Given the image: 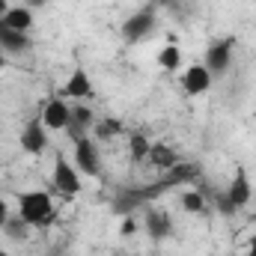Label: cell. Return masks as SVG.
I'll return each instance as SVG.
<instances>
[{"label":"cell","instance_id":"6da1fadb","mask_svg":"<svg viewBox=\"0 0 256 256\" xmlns=\"http://www.w3.org/2000/svg\"><path fill=\"white\" fill-rule=\"evenodd\" d=\"M18 218L27 226H48L54 220V200L48 191L18 194Z\"/></svg>","mask_w":256,"mask_h":256},{"label":"cell","instance_id":"7a4b0ae2","mask_svg":"<svg viewBox=\"0 0 256 256\" xmlns=\"http://www.w3.org/2000/svg\"><path fill=\"white\" fill-rule=\"evenodd\" d=\"M72 164L78 167L80 176H98L102 173V152H98V143L86 134H78L74 137V152H72Z\"/></svg>","mask_w":256,"mask_h":256},{"label":"cell","instance_id":"3957f363","mask_svg":"<svg viewBox=\"0 0 256 256\" xmlns=\"http://www.w3.org/2000/svg\"><path fill=\"white\" fill-rule=\"evenodd\" d=\"M84 176L78 173V167L66 158V155H57L54 161V170H51V188L57 194H66V196H78L80 194V182Z\"/></svg>","mask_w":256,"mask_h":256},{"label":"cell","instance_id":"277c9868","mask_svg":"<svg viewBox=\"0 0 256 256\" xmlns=\"http://www.w3.org/2000/svg\"><path fill=\"white\" fill-rule=\"evenodd\" d=\"M232 48H236V39H218L214 45H208L202 66L212 72V78H224L230 72V66H232Z\"/></svg>","mask_w":256,"mask_h":256},{"label":"cell","instance_id":"5b68a950","mask_svg":"<svg viewBox=\"0 0 256 256\" xmlns=\"http://www.w3.org/2000/svg\"><path fill=\"white\" fill-rule=\"evenodd\" d=\"M96 96V86H92V78H90V72L86 68H74L72 74H68V80L63 84V98H72V102H86V98H92Z\"/></svg>","mask_w":256,"mask_h":256},{"label":"cell","instance_id":"8992f818","mask_svg":"<svg viewBox=\"0 0 256 256\" xmlns=\"http://www.w3.org/2000/svg\"><path fill=\"white\" fill-rule=\"evenodd\" d=\"M152 30H155V12L152 9H140V12L128 15V21L122 24V36H126L128 42H140Z\"/></svg>","mask_w":256,"mask_h":256},{"label":"cell","instance_id":"52a82bcc","mask_svg":"<svg viewBox=\"0 0 256 256\" xmlns=\"http://www.w3.org/2000/svg\"><path fill=\"white\" fill-rule=\"evenodd\" d=\"M18 143H21V149L27 155H42L48 149V128L42 126L39 120H33V122H27V126L21 128Z\"/></svg>","mask_w":256,"mask_h":256},{"label":"cell","instance_id":"ba28073f","mask_svg":"<svg viewBox=\"0 0 256 256\" xmlns=\"http://www.w3.org/2000/svg\"><path fill=\"white\" fill-rule=\"evenodd\" d=\"M226 200L236 206V212L250 206V200H254V185H250V176H248L244 167L236 170V176H232V182H230V188H226Z\"/></svg>","mask_w":256,"mask_h":256},{"label":"cell","instance_id":"9c48e42d","mask_svg":"<svg viewBox=\"0 0 256 256\" xmlns=\"http://www.w3.org/2000/svg\"><path fill=\"white\" fill-rule=\"evenodd\" d=\"M39 122L48 128V131H63V128H68V122H72V104H66V98H51L45 104Z\"/></svg>","mask_w":256,"mask_h":256},{"label":"cell","instance_id":"30bf717a","mask_svg":"<svg viewBox=\"0 0 256 256\" xmlns=\"http://www.w3.org/2000/svg\"><path fill=\"white\" fill-rule=\"evenodd\" d=\"M212 84H214V78H212V72L202 63L188 66L185 74H182V86H185L188 96H206V92L212 90Z\"/></svg>","mask_w":256,"mask_h":256},{"label":"cell","instance_id":"8fae6325","mask_svg":"<svg viewBox=\"0 0 256 256\" xmlns=\"http://www.w3.org/2000/svg\"><path fill=\"white\" fill-rule=\"evenodd\" d=\"M143 224H146V232H149L152 242H164V238L173 236V220H170V214L164 208H149Z\"/></svg>","mask_w":256,"mask_h":256},{"label":"cell","instance_id":"7c38bea8","mask_svg":"<svg viewBox=\"0 0 256 256\" xmlns=\"http://www.w3.org/2000/svg\"><path fill=\"white\" fill-rule=\"evenodd\" d=\"M152 167H158V170H173L176 164H179V152L170 146V143H161V140H155L152 143V149H149V158H146Z\"/></svg>","mask_w":256,"mask_h":256},{"label":"cell","instance_id":"4fadbf2b","mask_svg":"<svg viewBox=\"0 0 256 256\" xmlns=\"http://www.w3.org/2000/svg\"><path fill=\"white\" fill-rule=\"evenodd\" d=\"M9 30H18V33H30L33 30V9L30 6H9V12L0 18Z\"/></svg>","mask_w":256,"mask_h":256},{"label":"cell","instance_id":"5bb4252c","mask_svg":"<svg viewBox=\"0 0 256 256\" xmlns=\"http://www.w3.org/2000/svg\"><path fill=\"white\" fill-rule=\"evenodd\" d=\"M0 48L6 54H24L30 48V36L27 33H18V30H9L3 21H0Z\"/></svg>","mask_w":256,"mask_h":256},{"label":"cell","instance_id":"9a60e30c","mask_svg":"<svg viewBox=\"0 0 256 256\" xmlns=\"http://www.w3.org/2000/svg\"><path fill=\"white\" fill-rule=\"evenodd\" d=\"M92 126H96V114H92L86 104H80V102H78V104L72 108V122H68V128H72V131H74V137H78V131H80V134H86V128H92Z\"/></svg>","mask_w":256,"mask_h":256},{"label":"cell","instance_id":"2e32d148","mask_svg":"<svg viewBox=\"0 0 256 256\" xmlns=\"http://www.w3.org/2000/svg\"><path fill=\"white\" fill-rule=\"evenodd\" d=\"M158 66H161L164 72H176V68L182 66V48H179L176 42L164 45V48L158 51Z\"/></svg>","mask_w":256,"mask_h":256},{"label":"cell","instance_id":"e0dca14e","mask_svg":"<svg viewBox=\"0 0 256 256\" xmlns=\"http://www.w3.org/2000/svg\"><path fill=\"white\" fill-rule=\"evenodd\" d=\"M149 149H152V140H146V134H140V131H134L131 137H128V152H131V161H146L149 158Z\"/></svg>","mask_w":256,"mask_h":256},{"label":"cell","instance_id":"ac0fdd59","mask_svg":"<svg viewBox=\"0 0 256 256\" xmlns=\"http://www.w3.org/2000/svg\"><path fill=\"white\" fill-rule=\"evenodd\" d=\"M122 131H126V126H122L120 120H114V116L96 122V137H98V140H110V137H116V134H122Z\"/></svg>","mask_w":256,"mask_h":256},{"label":"cell","instance_id":"d6986e66","mask_svg":"<svg viewBox=\"0 0 256 256\" xmlns=\"http://www.w3.org/2000/svg\"><path fill=\"white\" fill-rule=\"evenodd\" d=\"M179 200H182V208H185L188 214H202V212H206V196L200 191H185Z\"/></svg>","mask_w":256,"mask_h":256},{"label":"cell","instance_id":"ffe728a7","mask_svg":"<svg viewBox=\"0 0 256 256\" xmlns=\"http://www.w3.org/2000/svg\"><path fill=\"white\" fill-rule=\"evenodd\" d=\"M0 230H3L6 236H12V238H24V236H27V224H24L21 218H9L6 224H0Z\"/></svg>","mask_w":256,"mask_h":256},{"label":"cell","instance_id":"44dd1931","mask_svg":"<svg viewBox=\"0 0 256 256\" xmlns=\"http://www.w3.org/2000/svg\"><path fill=\"white\" fill-rule=\"evenodd\" d=\"M218 212H220V214H236V206L226 200V194H220V196H218Z\"/></svg>","mask_w":256,"mask_h":256},{"label":"cell","instance_id":"7402d4cb","mask_svg":"<svg viewBox=\"0 0 256 256\" xmlns=\"http://www.w3.org/2000/svg\"><path fill=\"white\" fill-rule=\"evenodd\" d=\"M120 232H122V236H134V232H137V220H134V218H126L122 226H120Z\"/></svg>","mask_w":256,"mask_h":256},{"label":"cell","instance_id":"603a6c76","mask_svg":"<svg viewBox=\"0 0 256 256\" xmlns=\"http://www.w3.org/2000/svg\"><path fill=\"white\" fill-rule=\"evenodd\" d=\"M9 220V206H6V200L0 196V224H6Z\"/></svg>","mask_w":256,"mask_h":256},{"label":"cell","instance_id":"cb8c5ba5","mask_svg":"<svg viewBox=\"0 0 256 256\" xmlns=\"http://www.w3.org/2000/svg\"><path fill=\"white\" fill-rule=\"evenodd\" d=\"M48 0H24V6H30V9H42Z\"/></svg>","mask_w":256,"mask_h":256},{"label":"cell","instance_id":"d4e9b609","mask_svg":"<svg viewBox=\"0 0 256 256\" xmlns=\"http://www.w3.org/2000/svg\"><path fill=\"white\" fill-rule=\"evenodd\" d=\"M248 256H256V236L248 242Z\"/></svg>","mask_w":256,"mask_h":256},{"label":"cell","instance_id":"484cf974","mask_svg":"<svg viewBox=\"0 0 256 256\" xmlns=\"http://www.w3.org/2000/svg\"><path fill=\"white\" fill-rule=\"evenodd\" d=\"M6 12H9V3H6V0H0V18H3Z\"/></svg>","mask_w":256,"mask_h":256},{"label":"cell","instance_id":"4316f807","mask_svg":"<svg viewBox=\"0 0 256 256\" xmlns=\"http://www.w3.org/2000/svg\"><path fill=\"white\" fill-rule=\"evenodd\" d=\"M3 66H6V51L0 48V68H3Z\"/></svg>","mask_w":256,"mask_h":256},{"label":"cell","instance_id":"83f0119b","mask_svg":"<svg viewBox=\"0 0 256 256\" xmlns=\"http://www.w3.org/2000/svg\"><path fill=\"white\" fill-rule=\"evenodd\" d=\"M0 256H12V254H9V250H3V248H0Z\"/></svg>","mask_w":256,"mask_h":256}]
</instances>
